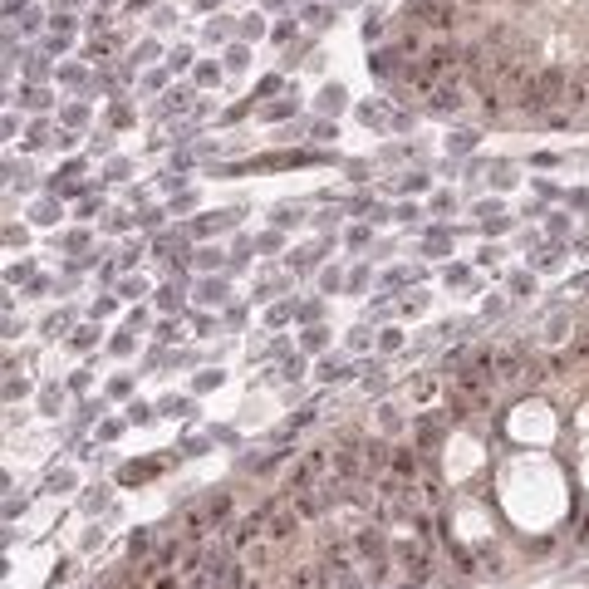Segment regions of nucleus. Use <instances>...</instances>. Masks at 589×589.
<instances>
[{"instance_id": "f257e3e1", "label": "nucleus", "mask_w": 589, "mask_h": 589, "mask_svg": "<svg viewBox=\"0 0 589 589\" xmlns=\"http://www.w3.org/2000/svg\"><path fill=\"white\" fill-rule=\"evenodd\" d=\"M496 373H491V354H481L476 363L457 368L452 373V417H466L471 408H491V393H496Z\"/></svg>"}, {"instance_id": "f03ea898", "label": "nucleus", "mask_w": 589, "mask_h": 589, "mask_svg": "<svg viewBox=\"0 0 589 589\" xmlns=\"http://www.w3.org/2000/svg\"><path fill=\"white\" fill-rule=\"evenodd\" d=\"M530 84V55H525V49H506V55L491 64V74H487V84H481V93H487V98H481V103H487V114H496L501 109V98L506 93H516L520 98V89Z\"/></svg>"}, {"instance_id": "7ed1b4c3", "label": "nucleus", "mask_w": 589, "mask_h": 589, "mask_svg": "<svg viewBox=\"0 0 589 589\" xmlns=\"http://www.w3.org/2000/svg\"><path fill=\"white\" fill-rule=\"evenodd\" d=\"M491 373H496V383H501V388H516V383H535V379H545L541 363H535L520 344H511V349L491 354Z\"/></svg>"}, {"instance_id": "20e7f679", "label": "nucleus", "mask_w": 589, "mask_h": 589, "mask_svg": "<svg viewBox=\"0 0 589 589\" xmlns=\"http://www.w3.org/2000/svg\"><path fill=\"white\" fill-rule=\"evenodd\" d=\"M560 103H565V109H570V114H579V109H589V69H579V74H574V79L565 84V98H560Z\"/></svg>"}, {"instance_id": "39448f33", "label": "nucleus", "mask_w": 589, "mask_h": 589, "mask_svg": "<svg viewBox=\"0 0 589 589\" xmlns=\"http://www.w3.org/2000/svg\"><path fill=\"white\" fill-rule=\"evenodd\" d=\"M427 25H437V30H447V25H457V10L452 6H437V0H417V6H413Z\"/></svg>"}, {"instance_id": "423d86ee", "label": "nucleus", "mask_w": 589, "mask_h": 589, "mask_svg": "<svg viewBox=\"0 0 589 589\" xmlns=\"http://www.w3.org/2000/svg\"><path fill=\"white\" fill-rule=\"evenodd\" d=\"M359 452H363V471H383V466H393V457H388L383 442H368V447H359Z\"/></svg>"}, {"instance_id": "0eeeda50", "label": "nucleus", "mask_w": 589, "mask_h": 589, "mask_svg": "<svg viewBox=\"0 0 589 589\" xmlns=\"http://www.w3.org/2000/svg\"><path fill=\"white\" fill-rule=\"evenodd\" d=\"M433 103H437V109H457V103H462L457 79H452V84H433Z\"/></svg>"}, {"instance_id": "6e6552de", "label": "nucleus", "mask_w": 589, "mask_h": 589, "mask_svg": "<svg viewBox=\"0 0 589 589\" xmlns=\"http://www.w3.org/2000/svg\"><path fill=\"white\" fill-rule=\"evenodd\" d=\"M413 471H417V457H413V452H393V476L413 481Z\"/></svg>"}, {"instance_id": "1a4fd4ad", "label": "nucleus", "mask_w": 589, "mask_h": 589, "mask_svg": "<svg viewBox=\"0 0 589 589\" xmlns=\"http://www.w3.org/2000/svg\"><path fill=\"white\" fill-rule=\"evenodd\" d=\"M147 545H152V535H147V530H138V535H133V555H143Z\"/></svg>"}, {"instance_id": "9d476101", "label": "nucleus", "mask_w": 589, "mask_h": 589, "mask_svg": "<svg viewBox=\"0 0 589 589\" xmlns=\"http://www.w3.org/2000/svg\"><path fill=\"white\" fill-rule=\"evenodd\" d=\"M466 6H476V0H466Z\"/></svg>"}]
</instances>
